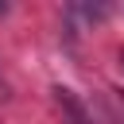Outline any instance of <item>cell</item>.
Here are the masks:
<instances>
[{
  "mask_svg": "<svg viewBox=\"0 0 124 124\" xmlns=\"http://www.w3.org/2000/svg\"><path fill=\"white\" fill-rule=\"evenodd\" d=\"M50 93H54V105H58V112H62V120H66V124H93L89 108L78 101V93H74V89H66V85H54Z\"/></svg>",
  "mask_w": 124,
  "mask_h": 124,
  "instance_id": "cell-1",
  "label": "cell"
}]
</instances>
